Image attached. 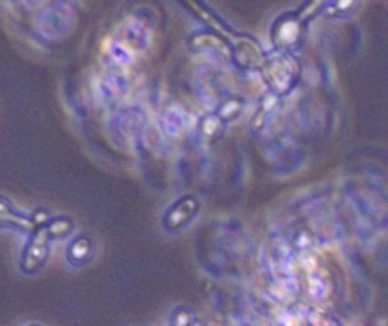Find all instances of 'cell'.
<instances>
[{"instance_id": "cell-1", "label": "cell", "mask_w": 388, "mask_h": 326, "mask_svg": "<svg viewBox=\"0 0 388 326\" xmlns=\"http://www.w3.org/2000/svg\"><path fill=\"white\" fill-rule=\"evenodd\" d=\"M263 78H266L269 90L273 91L274 95H284L288 93L297 82L299 76V67L294 57H290L288 53H279L269 57L263 63Z\"/></svg>"}, {"instance_id": "cell-2", "label": "cell", "mask_w": 388, "mask_h": 326, "mask_svg": "<svg viewBox=\"0 0 388 326\" xmlns=\"http://www.w3.org/2000/svg\"><path fill=\"white\" fill-rule=\"evenodd\" d=\"M303 34V21L299 19L297 14H284L281 15L277 21L273 23V29H271V38H273V44L279 50L290 52L299 44Z\"/></svg>"}, {"instance_id": "cell-3", "label": "cell", "mask_w": 388, "mask_h": 326, "mask_svg": "<svg viewBox=\"0 0 388 326\" xmlns=\"http://www.w3.org/2000/svg\"><path fill=\"white\" fill-rule=\"evenodd\" d=\"M47 254H50V235H47L46 227H40L31 235V239L27 243L21 254V272L25 273H36L46 264Z\"/></svg>"}, {"instance_id": "cell-4", "label": "cell", "mask_w": 388, "mask_h": 326, "mask_svg": "<svg viewBox=\"0 0 388 326\" xmlns=\"http://www.w3.org/2000/svg\"><path fill=\"white\" fill-rule=\"evenodd\" d=\"M233 59L241 65L243 68H256L263 67L266 63V52L259 48L256 40H252L250 37H243L241 42H237L233 45Z\"/></svg>"}, {"instance_id": "cell-5", "label": "cell", "mask_w": 388, "mask_h": 326, "mask_svg": "<svg viewBox=\"0 0 388 326\" xmlns=\"http://www.w3.org/2000/svg\"><path fill=\"white\" fill-rule=\"evenodd\" d=\"M0 226L17 227V230H25V232H32V234L39 230L31 216L17 212L8 199L2 196H0Z\"/></svg>"}, {"instance_id": "cell-6", "label": "cell", "mask_w": 388, "mask_h": 326, "mask_svg": "<svg viewBox=\"0 0 388 326\" xmlns=\"http://www.w3.org/2000/svg\"><path fill=\"white\" fill-rule=\"evenodd\" d=\"M307 288H309V296L314 302H322L326 300L330 294V279L327 273L320 267H314L311 272H307Z\"/></svg>"}, {"instance_id": "cell-7", "label": "cell", "mask_w": 388, "mask_h": 326, "mask_svg": "<svg viewBox=\"0 0 388 326\" xmlns=\"http://www.w3.org/2000/svg\"><path fill=\"white\" fill-rule=\"evenodd\" d=\"M161 125L169 136H178L188 125V114L178 106H171L161 116Z\"/></svg>"}, {"instance_id": "cell-8", "label": "cell", "mask_w": 388, "mask_h": 326, "mask_svg": "<svg viewBox=\"0 0 388 326\" xmlns=\"http://www.w3.org/2000/svg\"><path fill=\"white\" fill-rule=\"evenodd\" d=\"M67 258L70 264L84 265L91 260V239L85 235H78L67 249Z\"/></svg>"}, {"instance_id": "cell-9", "label": "cell", "mask_w": 388, "mask_h": 326, "mask_svg": "<svg viewBox=\"0 0 388 326\" xmlns=\"http://www.w3.org/2000/svg\"><path fill=\"white\" fill-rule=\"evenodd\" d=\"M107 53L110 59L114 61L116 65H127L133 59V50L129 45L122 42V40H114V38H108L107 40Z\"/></svg>"}, {"instance_id": "cell-10", "label": "cell", "mask_w": 388, "mask_h": 326, "mask_svg": "<svg viewBox=\"0 0 388 326\" xmlns=\"http://www.w3.org/2000/svg\"><path fill=\"white\" fill-rule=\"evenodd\" d=\"M72 220L67 218V216H55V218L50 220V224L46 226V232L50 235V239H61L65 235H69L72 232Z\"/></svg>"}, {"instance_id": "cell-11", "label": "cell", "mask_w": 388, "mask_h": 326, "mask_svg": "<svg viewBox=\"0 0 388 326\" xmlns=\"http://www.w3.org/2000/svg\"><path fill=\"white\" fill-rule=\"evenodd\" d=\"M241 106H243V103H241L239 99H228V101H226V103L218 108L216 116H218L222 121L233 120L237 114L241 112Z\"/></svg>"}, {"instance_id": "cell-12", "label": "cell", "mask_w": 388, "mask_h": 326, "mask_svg": "<svg viewBox=\"0 0 388 326\" xmlns=\"http://www.w3.org/2000/svg\"><path fill=\"white\" fill-rule=\"evenodd\" d=\"M222 123H224V121H222L216 114L205 116L203 121H201V133L205 136H214L218 131H220Z\"/></svg>"}, {"instance_id": "cell-13", "label": "cell", "mask_w": 388, "mask_h": 326, "mask_svg": "<svg viewBox=\"0 0 388 326\" xmlns=\"http://www.w3.org/2000/svg\"><path fill=\"white\" fill-rule=\"evenodd\" d=\"M171 325L173 326H191L193 325V317H191V313L188 309H176L173 313V318H171Z\"/></svg>"}, {"instance_id": "cell-14", "label": "cell", "mask_w": 388, "mask_h": 326, "mask_svg": "<svg viewBox=\"0 0 388 326\" xmlns=\"http://www.w3.org/2000/svg\"><path fill=\"white\" fill-rule=\"evenodd\" d=\"M309 320H311L312 326H339L335 320H332V318L327 317H322V315L316 313V311H312L311 315H309Z\"/></svg>"}, {"instance_id": "cell-15", "label": "cell", "mask_w": 388, "mask_h": 326, "mask_svg": "<svg viewBox=\"0 0 388 326\" xmlns=\"http://www.w3.org/2000/svg\"><path fill=\"white\" fill-rule=\"evenodd\" d=\"M311 243H312V237H311V234L309 232H299L297 234V237H296V247L299 250H307L309 247H311Z\"/></svg>"}]
</instances>
